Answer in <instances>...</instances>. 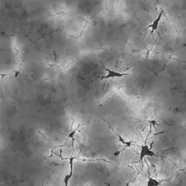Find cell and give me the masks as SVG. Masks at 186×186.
I'll return each mask as SVG.
<instances>
[{
	"label": "cell",
	"mask_w": 186,
	"mask_h": 186,
	"mask_svg": "<svg viewBox=\"0 0 186 186\" xmlns=\"http://www.w3.org/2000/svg\"><path fill=\"white\" fill-rule=\"evenodd\" d=\"M156 156V153L151 149L148 144L141 145L140 146V152H139V161L142 162L145 157H155Z\"/></svg>",
	"instance_id": "1"
},
{
	"label": "cell",
	"mask_w": 186,
	"mask_h": 186,
	"mask_svg": "<svg viewBox=\"0 0 186 186\" xmlns=\"http://www.w3.org/2000/svg\"><path fill=\"white\" fill-rule=\"evenodd\" d=\"M75 157L72 156L69 159V166H70V172L68 174L66 175L63 177V184L64 186H68L69 185L70 181H71V178L74 175V160H75Z\"/></svg>",
	"instance_id": "2"
},
{
	"label": "cell",
	"mask_w": 186,
	"mask_h": 186,
	"mask_svg": "<svg viewBox=\"0 0 186 186\" xmlns=\"http://www.w3.org/2000/svg\"><path fill=\"white\" fill-rule=\"evenodd\" d=\"M105 70L106 71H107L108 72V75L106 76H103L100 79H107V78H115V77H116V78H120V77H122L124 76H126L128 75V74H126V73H120V72H118V71H113V70H110V69H108V68H105Z\"/></svg>",
	"instance_id": "3"
},
{
	"label": "cell",
	"mask_w": 186,
	"mask_h": 186,
	"mask_svg": "<svg viewBox=\"0 0 186 186\" xmlns=\"http://www.w3.org/2000/svg\"><path fill=\"white\" fill-rule=\"evenodd\" d=\"M164 11L162 10V12L159 13V15L158 16V17L156 18V19L155 20H154V22H153L152 23H151V25H149V26L147 27V28H151V33H153L154 31H156L157 28H158V23H159V22H160L161 19H162V14H163Z\"/></svg>",
	"instance_id": "4"
},
{
	"label": "cell",
	"mask_w": 186,
	"mask_h": 186,
	"mask_svg": "<svg viewBox=\"0 0 186 186\" xmlns=\"http://www.w3.org/2000/svg\"><path fill=\"white\" fill-rule=\"evenodd\" d=\"M161 184H162V182L154 177H149L146 183L147 186H161Z\"/></svg>",
	"instance_id": "5"
},
{
	"label": "cell",
	"mask_w": 186,
	"mask_h": 186,
	"mask_svg": "<svg viewBox=\"0 0 186 186\" xmlns=\"http://www.w3.org/2000/svg\"><path fill=\"white\" fill-rule=\"evenodd\" d=\"M118 141L122 143V145H125L126 147H131V145H132V141H126V140H124V138L121 135H118Z\"/></svg>",
	"instance_id": "6"
},
{
	"label": "cell",
	"mask_w": 186,
	"mask_h": 186,
	"mask_svg": "<svg viewBox=\"0 0 186 186\" xmlns=\"http://www.w3.org/2000/svg\"><path fill=\"white\" fill-rule=\"evenodd\" d=\"M76 130H77V128H76V129H74V130H72L71 132H69V134H68V139H71V140H72V142L74 143V137H75V135H76Z\"/></svg>",
	"instance_id": "7"
}]
</instances>
